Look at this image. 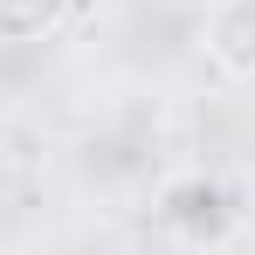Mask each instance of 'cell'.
Returning a JSON list of instances; mask_svg holds the SVG:
<instances>
[{"instance_id":"cell-3","label":"cell","mask_w":255,"mask_h":255,"mask_svg":"<svg viewBox=\"0 0 255 255\" xmlns=\"http://www.w3.org/2000/svg\"><path fill=\"white\" fill-rule=\"evenodd\" d=\"M0 255H7V249H0Z\"/></svg>"},{"instance_id":"cell-1","label":"cell","mask_w":255,"mask_h":255,"mask_svg":"<svg viewBox=\"0 0 255 255\" xmlns=\"http://www.w3.org/2000/svg\"><path fill=\"white\" fill-rule=\"evenodd\" d=\"M207 55L235 76V83H255V0H221V7H214Z\"/></svg>"},{"instance_id":"cell-2","label":"cell","mask_w":255,"mask_h":255,"mask_svg":"<svg viewBox=\"0 0 255 255\" xmlns=\"http://www.w3.org/2000/svg\"><path fill=\"white\" fill-rule=\"evenodd\" d=\"M76 0H0V42L7 48H35V42H55L69 28Z\"/></svg>"}]
</instances>
